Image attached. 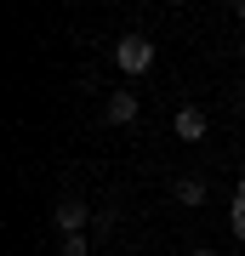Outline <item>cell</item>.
I'll use <instances>...</instances> for the list:
<instances>
[{
	"label": "cell",
	"mask_w": 245,
	"mask_h": 256,
	"mask_svg": "<svg viewBox=\"0 0 245 256\" xmlns=\"http://www.w3.org/2000/svg\"><path fill=\"white\" fill-rule=\"evenodd\" d=\"M114 63H120V74H148L154 68V40L148 34H126L114 46Z\"/></svg>",
	"instance_id": "6da1fadb"
},
{
	"label": "cell",
	"mask_w": 245,
	"mask_h": 256,
	"mask_svg": "<svg viewBox=\"0 0 245 256\" xmlns=\"http://www.w3.org/2000/svg\"><path fill=\"white\" fill-rule=\"evenodd\" d=\"M205 126H211V120H205V108H200V102L177 108V137H182V142H200V137H205Z\"/></svg>",
	"instance_id": "7a4b0ae2"
},
{
	"label": "cell",
	"mask_w": 245,
	"mask_h": 256,
	"mask_svg": "<svg viewBox=\"0 0 245 256\" xmlns=\"http://www.w3.org/2000/svg\"><path fill=\"white\" fill-rule=\"evenodd\" d=\"M86 222H91V216H86L80 200H57V228H63V239H69V234H86Z\"/></svg>",
	"instance_id": "3957f363"
},
{
	"label": "cell",
	"mask_w": 245,
	"mask_h": 256,
	"mask_svg": "<svg viewBox=\"0 0 245 256\" xmlns=\"http://www.w3.org/2000/svg\"><path fill=\"white\" fill-rule=\"evenodd\" d=\"M103 114H109L114 126H131V120H137V97L131 92H109V108H103Z\"/></svg>",
	"instance_id": "277c9868"
},
{
	"label": "cell",
	"mask_w": 245,
	"mask_h": 256,
	"mask_svg": "<svg viewBox=\"0 0 245 256\" xmlns=\"http://www.w3.org/2000/svg\"><path fill=\"white\" fill-rule=\"evenodd\" d=\"M177 205H205V182H200V176H177Z\"/></svg>",
	"instance_id": "5b68a950"
},
{
	"label": "cell",
	"mask_w": 245,
	"mask_h": 256,
	"mask_svg": "<svg viewBox=\"0 0 245 256\" xmlns=\"http://www.w3.org/2000/svg\"><path fill=\"white\" fill-rule=\"evenodd\" d=\"M228 228H234V239H245V182H234V205H228Z\"/></svg>",
	"instance_id": "8992f818"
},
{
	"label": "cell",
	"mask_w": 245,
	"mask_h": 256,
	"mask_svg": "<svg viewBox=\"0 0 245 256\" xmlns=\"http://www.w3.org/2000/svg\"><path fill=\"white\" fill-rule=\"evenodd\" d=\"M86 250H91L86 234H69V239H63V256H86Z\"/></svg>",
	"instance_id": "52a82bcc"
},
{
	"label": "cell",
	"mask_w": 245,
	"mask_h": 256,
	"mask_svg": "<svg viewBox=\"0 0 245 256\" xmlns=\"http://www.w3.org/2000/svg\"><path fill=\"white\" fill-rule=\"evenodd\" d=\"M234 18H239V23H245V0H239V6H234Z\"/></svg>",
	"instance_id": "ba28073f"
},
{
	"label": "cell",
	"mask_w": 245,
	"mask_h": 256,
	"mask_svg": "<svg viewBox=\"0 0 245 256\" xmlns=\"http://www.w3.org/2000/svg\"><path fill=\"white\" fill-rule=\"evenodd\" d=\"M188 256H217V250H188Z\"/></svg>",
	"instance_id": "9c48e42d"
}]
</instances>
